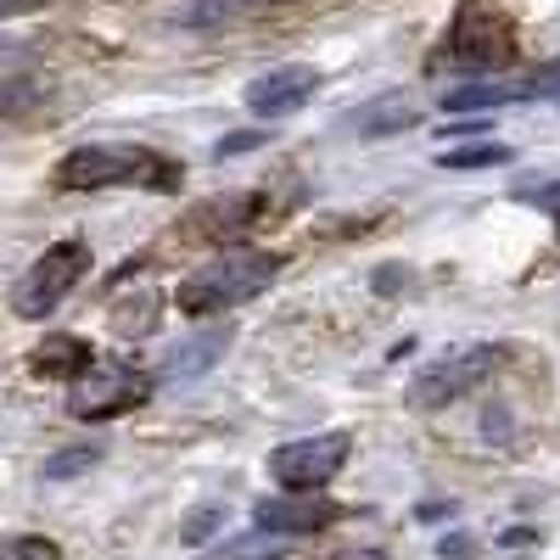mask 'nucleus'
Returning a JSON list of instances; mask_svg holds the SVG:
<instances>
[{
	"label": "nucleus",
	"instance_id": "1",
	"mask_svg": "<svg viewBox=\"0 0 560 560\" xmlns=\"http://www.w3.org/2000/svg\"><path fill=\"white\" fill-rule=\"evenodd\" d=\"M275 275H280V253L236 247V253H219L213 264H202L174 298H179V314H224V308L253 303Z\"/></svg>",
	"mask_w": 560,
	"mask_h": 560
},
{
	"label": "nucleus",
	"instance_id": "2",
	"mask_svg": "<svg viewBox=\"0 0 560 560\" xmlns=\"http://www.w3.org/2000/svg\"><path fill=\"white\" fill-rule=\"evenodd\" d=\"M57 179L68 191H107V185H152V191H174L179 163L147 152V147H79L57 163Z\"/></svg>",
	"mask_w": 560,
	"mask_h": 560
},
{
	"label": "nucleus",
	"instance_id": "3",
	"mask_svg": "<svg viewBox=\"0 0 560 560\" xmlns=\"http://www.w3.org/2000/svg\"><path fill=\"white\" fill-rule=\"evenodd\" d=\"M90 269V247L84 242H57V247H45L28 275L18 280V292H12V308L18 319H45L73 287H79V275Z\"/></svg>",
	"mask_w": 560,
	"mask_h": 560
},
{
	"label": "nucleus",
	"instance_id": "4",
	"mask_svg": "<svg viewBox=\"0 0 560 560\" xmlns=\"http://www.w3.org/2000/svg\"><path fill=\"white\" fill-rule=\"evenodd\" d=\"M152 398V376H140L129 364H113V359H96L90 370L73 376V393H68V409L79 420H113L124 409H140Z\"/></svg>",
	"mask_w": 560,
	"mask_h": 560
},
{
	"label": "nucleus",
	"instance_id": "5",
	"mask_svg": "<svg viewBox=\"0 0 560 560\" xmlns=\"http://www.w3.org/2000/svg\"><path fill=\"white\" fill-rule=\"evenodd\" d=\"M499 348H488V342H477V348H459V353H448V359H438V364H427L415 376V387H409V404L415 409H443V404H454V398H465V393H477L493 370H499Z\"/></svg>",
	"mask_w": 560,
	"mask_h": 560
},
{
	"label": "nucleus",
	"instance_id": "6",
	"mask_svg": "<svg viewBox=\"0 0 560 560\" xmlns=\"http://www.w3.org/2000/svg\"><path fill=\"white\" fill-rule=\"evenodd\" d=\"M353 438L348 432H319V438H298V443H280L269 454V471L280 488H325L342 465H348Z\"/></svg>",
	"mask_w": 560,
	"mask_h": 560
},
{
	"label": "nucleus",
	"instance_id": "7",
	"mask_svg": "<svg viewBox=\"0 0 560 560\" xmlns=\"http://www.w3.org/2000/svg\"><path fill=\"white\" fill-rule=\"evenodd\" d=\"M510 28L482 7V0H465L454 28H448V62L465 68V73H488V68H504L510 62Z\"/></svg>",
	"mask_w": 560,
	"mask_h": 560
},
{
	"label": "nucleus",
	"instance_id": "8",
	"mask_svg": "<svg viewBox=\"0 0 560 560\" xmlns=\"http://www.w3.org/2000/svg\"><path fill=\"white\" fill-rule=\"evenodd\" d=\"M253 516H258L264 533L298 538V533H325L331 522H342V504H331V499L314 493V488H287L280 499H264Z\"/></svg>",
	"mask_w": 560,
	"mask_h": 560
},
{
	"label": "nucleus",
	"instance_id": "9",
	"mask_svg": "<svg viewBox=\"0 0 560 560\" xmlns=\"http://www.w3.org/2000/svg\"><path fill=\"white\" fill-rule=\"evenodd\" d=\"M314 90H319V73L308 62H287V68H269L247 84V107L258 118H292L298 107H308Z\"/></svg>",
	"mask_w": 560,
	"mask_h": 560
},
{
	"label": "nucleus",
	"instance_id": "10",
	"mask_svg": "<svg viewBox=\"0 0 560 560\" xmlns=\"http://www.w3.org/2000/svg\"><path fill=\"white\" fill-rule=\"evenodd\" d=\"M415 118H420L415 102L398 96V90H387V96H370L364 107H353V113L342 118V129H353L359 140H382V135H404Z\"/></svg>",
	"mask_w": 560,
	"mask_h": 560
},
{
	"label": "nucleus",
	"instance_id": "11",
	"mask_svg": "<svg viewBox=\"0 0 560 560\" xmlns=\"http://www.w3.org/2000/svg\"><path fill=\"white\" fill-rule=\"evenodd\" d=\"M230 337H236V325H213V331H202L185 348H174L168 364H163V382H191V376H202V370H213V359H224Z\"/></svg>",
	"mask_w": 560,
	"mask_h": 560
},
{
	"label": "nucleus",
	"instance_id": "12",
	"mask_svg": "<svg viewBox=\"0 0 560 560\" xmlns=\"http://www.w3.org/2000/svg\"><path fill=\"white\" fill-rule=\"evenodd\" d=\"M258 208H264V197H253V191L213 197V202H202V208H197V230H202V236H213V242L242 236V230L258 219Z\"/></svg>",
	"mask_w": 560,
	"mask_h": 560
},
{
	"label": "nucleus",
	"instance_id": "13",
	"mask_svg": "<svg viewBox=\"0 0 560 560\" xmlns=\"http://www.w3.org/2000/svg\"><path fill=\"white\" fill-rule=\"evenodd\" d=\"M90 364H96V348L84 337H45L34 348V376H51V382H73Z\"/></svg>",
	"mask_w": 560,
	"mask_h": 560
},
{
	"label": "nucleus",
	"instance_id": "14",
	"mask_svg": "<svg viewBox=\"0 0 560 560\" xmlns=\"http://www.w3.org/2000/svg\"><path fill=\"white\" fill-rule=\"evenodd\" d=\"M527 102V84H471V90H448L443 107L448 113H488V107H510Z\"/></svg>",
	"mask_w": 560,
	"mask_h": 560
},
{
	"label": "nucleus",
	"instance_id": "15",
	"mask_svg": "<svg viewBox=\"0 0 560 560\" xmlns=\"http://www.w3.org/2000/svg\"><path fill=\"white\" fill-rule=\"evenodd\" d=\"M258 7V0H191V7L179 12L185 28H224V23H236Z\"/></svg>",
	"mask_w": 560,
	"mask_h": 560
},
{
	"label": "nucleus",
	"instance_id": "16",
	"mask_svg": "<svg viewBox=\"0 0 560 560\" xmlns=\"http://www.w3.org/2000/svg\"><path fill=\"white\" fill-rule=\"evenodd\" d=\"M438 163L443 168H499V163H510V147H499V140H471V147H443Z\"/></svg>",
	"mask_w": 560,
	"mask_h": 560
},
{
	"label": "nucleus",
	"instance_id": "17",
	"mask_svg": "<svg viewBox=\"0 0 560 560\" xmlns=\"http://www.w3.org/2000/svg\"><path fill=\"white\" fill-rule=\"evenodd\" d=\"M90 465H102V443H79V448H62L45 459V482H68L79 471H90Z\"/></svg>",
	"mask_w": 560,
	"mask_h": 560
},
{
	"label": "nucleus",
	"instance_id": "18",
	"mask_svg": "<svg viewBox=\"0 0 560 560\" xmlns=\"http://www.w3.org/2000/svg\"><path fill=\"white\" fill-rule=\"evenodd\" d=\"M152 325H158V292H140L135 308H118V314H113V331H118V337H147Z\"/></svg>",
	"mask_w": 560,
	"mask_h": 560
},
{
	"label": "nucleus",
	"instance_id": "19",
	"mask_svg": "<svg viewBox=\"0 0 560 560\" xmlns=\"http://www.w3.org/2000/svg\"><path fill=\"white\" fill-rule=\"evenodd\" d=\"M219 527H224V510L208 504V510H191V516L179 522V538L185 544H208V533H219Z\"/></svg>",
	"mask_w": 560,
	"mask_h": 560
},
{
	"label": "nucleus",
	"instance_id": "20",
	"mask_svg": "<svg viewBox=\"0 0 560 560\" xmlns=\"http://www.w3.org/2000/svg\"><path fill=\"white\" fill-rule=\"evenodd\" d=\"M0 560H62V549L51 538H12L0 544Z\"/></svg>",
	"mask_w": 560,
	"mask_h": 560
},
{
	"label": "nucleus",
	"instance_id": "21",
	"mask_svg": "<svg viewBox=\"0 0 560 560\" xmlns=\"http://www.w3.org/2000/svg\"><path fill=\"white\" fill-rule=\"evenodd\" d=\"M438 555H443V560H477L482 549H477L471 538H465V533H454V538H443V544H438Z\"/></svg>",
	"mask_w": 560,
	"mask_h": 560
},
{
	"label": "nucleus",
	"instance_id": "22",
	"mask_svg": "<svg viewBox=\"0 0 560 560\" xmlns=\"http://www.w3.org/2000/svg\"><path fill=\"white\" fill-rule=\"evenodd\" d=\"M253 147H264V135L258 129H242V135L219 140V158H236V152H253Z\"/></svg>",
	"mask_w": 560,
	"mask_h": 560
},
{
	"label": "nucleus",
	"instance_id": "23",
	"mask_svg": "<svg viewBox=\"0 0 560 560\" xmlns=\"http://www.w3.org/2000/svg\"><path fill=\"white\" fill-rule=\"evenodd\" d=\"M522 202H538V208H560V185H538V191H522Z\"/></svg>",
	"mask_w": 560,
	"mask_h": 560
},
{
	"label": "nucleus",
	"instance_id": "24",
	"mask_svg": "<svg viewBox=\"0 0 560 560\" xmlns=\"http://www.w3.org/2000/svg\"><path fill=\"white\" fill-rule=\"evenodd\" d=\"M51 7V0H0V18H18V12H39Z\"/></svg>",
	"mask_w": 560,
	"mask_h": 560
},
{
	"label": "nucleus",
	"instance_id": "25",
	"mask_svg": "<svg viewBox=\"0 0 560 560\" xmlns=\"http://www.w3.org/2000/svg\"><path fill=\"white\" fill-rule=\"evenodd\" d=\"M342 560H382L376 549H364V555H342Z\"/></svg>",
	"mask_w": 560,
	"mask_h": 560
},
{
	"label": "nucleus",
	"instance_id": "26",
	"mask_svg": "<svg viewBox=\"0 0 560 560\" xmlns=\"http://www.w3.org/2000/svg\"><path fill=\"white\" fill-rule=\"evenodd\" d=\"M555 230H560V219H555Z\"/></svg>",
	"mask_w": 560,
	"mask_h": 560
}]
</instances>
